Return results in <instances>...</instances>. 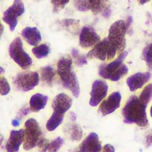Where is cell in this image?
<instances>
[{
    "label": "cell",
    "instance_id": "obj_37",
    "mask_svg": "<svg viewBox=\"0 0 152 152\" xmlns=\"http://www.w3.org/2000/svg\"><path fill=\"white\" fill-rule=\"evenodd\" d=\"M11 124L13 126H18L20 125V122L17 119H13L11 122Z\"/></svg>",
    "mask_w": 152,
    "mask_h": 152
},
{
    "label": "cell",
    "instance_id": "obj_8",
    "mask_svg": "<svg viewBox=\"0 0 152 152\" xmlns=\"http://www.w3.org/2000/svg\"><path fill=\"white\" fill-rule=\"evenodd\" d=\"M39 83V75L35 71L22 72L18 74L13 80L15 87L22 91L33 90Z\"/></svg>",
    "mask_w": 152,
    "mask_h": 152
},
{
    "label": "cell",
    "instance_id": "obj_35",
    "mask_svg": "<svg viewBox=\"0 0 152 152\" xmlns=\"http://www.w3.org/2000/svg\"><path fill=\"white\" fill-rule=\"evenodd\" d=\"M145 145L147 147L152 145V132L147 134L145 137Z\"/></svg>",
    "mask_w": 152,
    "mask_h": 152
},
{
    "label": "cell",
    "instance_id": "obj_42",
    "mask_svg": "<svg viewBox=\"0 0 152 152\" xmlns=\"http://www.w3.org/2000/svg\"><path fill=\"white\" fill-rule=\"evenodd\" d=\"M4 72H5L4 69L2 67H1V66H0V74H2V73H4Z\"/></svg>",
    "mask_w": 152,
    "mask_h": 152
},
{
    "label": "cell",
    "instance_id": "obj_34",
    "mask_svg": "<svg viewBox=\"0 0 152 152\" xmlns=\"http://www.w3.org/2000/svg\"><path fill=\"white\" fill-rule=\"evenodd\" d=\"M30 110H30V107L29 108L28 107H23V108H22L18 113V117L21 118V117H23L24 116L27 115L28 113H29L30 112Z\"/></svg>",
    "mask_w": 152,
    "mask_h": 152
},
{
    "label": "cell",
    "instance_id": "obj_38",
    "mask_svg": "<svg viewBox=\"0 0 152 152\" xmlns=\"http://www.w3.org/2000/svg\"><path fill=\"white\" fill-rule=\"evenodd\" d=\"M4 30V27L3 24H2L1 19H0V39H1V36L2 35V34H3Z\"/></svg>",
    "mask_w": 152,
    "mask_h": 152
},
{
    "label": "cell",
    "instance_id": "obj_5",
    "mask_svg": "<svg viewBox=\"0 0 152 152\" xmlns=\"http://www.w3.org/2000/svg\"><path fill=\"white\" fill-rule=\"evenodd\" d=\"M9 55L14 61L22 69H28L33 61L23 49V43L20 37H15L9 46Z\"/></svg>",
    "mask_w": 152,
    "mask_h": 152
},
{
    "label": "cell",
    "instance_id": "obj_23",
    "mask_svg": "<svg viewBox=\"0 0 152 152\" xmlns=\"http://www.w3.org/2000/svg\"><path fill=\"white\" fill-rule=\"evenodd\" d=\"M31 51L36 58L42 59L46 57L49 55L50 52V49L47 45L41 44L33 48Z\"/></svg>",
    "mask_w": 152,
    "mask_h": 152
},
{
    "label": "cell",
    "instance_id": "obj_36",
    "mask_svg": "<svg viewBox=\"0 0 152 152\" xmlns=\"http://www.w3.org/2000/svg\"><path fill=\"white\" fill-rule=\"evenodd\" d=\"M110 12H111L109 8H107L106 10H105L104 11L102 12V15H103L104 17L107 18L109 17V16H110Z\"/></svg>",
    "mask_w": 152,
    "mask_h": 152
},
{
    "label": "cell",
    "instance_id": "obj_33",
    "mask_svg": "<svg viewBox=\"0 0 152 152\" xmlns=\"http://www.w3.org/2000/svg\"><path fill=\"white\" fill-rule=\"evenodd\" d=\"M102 152H115V150L112 145L106 144L103 146Z\"/></svg>",
    "mask_w": 152,
    "mask_h": 152
},
{
    "label": "cell",
    "instance_id": "obj_41",
    "mask_svg": "<svg viewBox=\"0 0 152 152\" xmlns=\"http://www.w3.org/2000/svg\"><path fill=\"white\" fill-rule=\"evenodd\" d=\"M150 0H139V2H140V4H141V5H143L148 2H149Z\"/></svg>",
    "mask_w": 152,
    "mask_h": 152
},
{
    "label": "cell",
    "instance_id": "obj_6",
    "mask_svg": "<svg viewBox=\"0 0 152 152\" xmlns=\"http://www.w3.org/2000/svg\"><path fill=\"white\" fill-rule=\"evenodd\" d=\"M117 53L116 48L108 40L107 37L103 39L96 44L90 50L87 56L89 59L97 58L101 61L113 59Z\"/></svg>",
    "mask_w": 152,
    "mask_h": 152
},
{
    "label": "cell",
    "instance_id": "obj_2",
    "mask_svg": "<svg viewBox=\"0 0 152 152\" xmlns=\"http://www.w3.org/2000/svg\"><path fill=\"white\" fill-rule=\"evenodd\" d=\"M72 65V60L69 56H62L57 63V72L63 86L70 90L74 97H78L80 93V85Z\"/></svg>",
    "mask_w": 152,
    "mask_h": 152
},
{
    "label": "cell",
    "instance_id": "obj_26",
    "mask_svg": "<svg viewBox=\"0 0 152 152\" xmlns=\"http://www.w3.org/2000/svg\"><path fill=\"white\" fill-rule=\"evenodd\" d=\"M71 54L74 59L75 63L78 66H81L87 64L86 57L84 55H81L76 49H73L72 50Z\"/></svg>",
    "mask_w": 152,
    "mask_h": 152
},
{
    "label": "cell",
    "instance_id": "obj_29",
    "mask_svg": "<svg viewBox=\"0 0 152 152\" xmlns=\"http://www.w3.org/2000/svg\"><path fill=\"white\" fill-rule=\"evenodd\" d=\"M10 91V86L4 77H0V94L5 96Z\"/></svg>",
    "mask_w": 152,
    "mask_h": 152
},
{
    "label": "cell",
    "instance_id": "obj_4",
    "mask_svg": "<svg viewBox=\"0 0 152 152\" xmlns=\"http://www.w3.org/2000/svg\"><path fill=\"white\" fill-rule=\"evenodd\" d=\"M127 29L126 22L119 20L114 22L109 30L108 40L116 48L119 53L124 51L126 47L125 35Z\"/></svg>",
    "mask_w": 152,
    "mask_h": 152
},
{
    "label": "cell",
    "instance_id": "obj_19",
    "mask_svg": "<svg viewBox=\"0 0 152 152\" xmlns=\"http://www.w3.org/2000/svg\"><path fill=\"white\" fill-rule=\"evenodd\" d=\"M65 131L68 135L70 139L72 141H78L82 138L83 131L81 128L78 124H69L66 126Z\"/></svg>",
    "mask_w": 152,
    "mask_h": 152
},
{
    "label": "cell",
    "instance_id": "obj_18",
    "mask_svg": "<svg viewBox=\"0 0 152 152\" xmlns=\"http://www.w3.org/2000/svg\"><path fill=\"white\" fill-rule=\"evenodd\" d=\"M48 97L40 93H36L33 94L29 102L30 109L34 112H39L43 109L47 104Z\"/></svg>",
    "mask_w": 152,
    "mask_h": 152
},
{
    "label": "cell",
    "instance_id": "obj_14",
    "mask_svg": "<svg viewBox=\"0 0 152 152\" xmlns=\"http://www.w3.org/2000/svg\"><path fill=\"white\" fill-rule=\"evenodd\" d=\"M151 76V73L149 72H137L129 76L126 79V83L131 91H135L142 88L150 80Z\"/></svg>",
    "mask_w": 152,
    "mask_h": 152
},
{
    "label": "cell",
    "instance_id": "obj_13",
    "mask_svg": "<svg viewBox=\"0 0 152 152\" xmlns=\"http://www.w3.org/2000/svg\"><path fill=\"white\" fill-rule=\"evenodd\" d=\"M102 150L98 135L95 132L90 133L82 141L75 152H100Z\"/></svg>",
    "mask_w": 152,
    "mask_h": 152
},
{
    "label": "cell",
    "instance_id": "obj_7",
    "mask_svg": "<svg viewBox=\"0 0 152 152\" xmlns=\"http://www.w3.org/2000/svg\"><path fill=\"white\" fill-rule=\"evenodd\" d=\"M24 126L23 148L25 150H30L37 145L42 134V131L39 123L34 118L27 119L24 124Z\"/></svg>",
    "mask_w": 152,
    "mask_h": 152
},
{
    "label": "cell",
    "instance_id": "obj_17",
    "mask_svg": "<svg viewBox=\"0 0 152 152\" xmlns=\"http://www.w3.org/2000/svg\"><path fill=\"white\" fill-rule=\"evenodd\" d=\"M21 36L30 45L36 46L42 40L40 31L36 27H27L22 30Z\"/></svg>",
    "mask_w": 152,
    "mask_h": 152
},
{
    "label": "cell",
    "instance_id": "obj_27",
    "mask_svg": "<svg viewBox=\"0 0 152 152\" xmlns=\"http://www.w3.org/2000/svg\"><path fill=\"white\" fill-rule=\"evenodd\" d=\"M64 143V140L59 137L49 143L48 147L49 152H58Z\"/></svg>",
    "mask_w": 152,
    "mask_h": 152
},
{
    "label": "cell",
    "instance_id": "obj_28",
    "mask_svg": "<svg viewBox=\"0 0 152 152\" xmlns=\"http://www.w3.org/2000/svg\"><path fill=\"white\" fill-rule=\"evenodd\" d=\"M74 5L80 11L84 12L90 10L88 0H74Z\"/></svg>",
    "mask_w": 152,
    "mask_h": 152
},
{
    "label": "cell",
    "instance_id": "obj_32",
    "mask_svg": "<svg viewBox=\"0 0 152 152\" xmlns=\"http://www.w3.org/2000/svg\"><path fill=\"white\" fill-rule=\"evenodd\" d=\"M78 24V21L74 20V19H72V18H69V19H65L61 21V24L65 28H69L71 29V27H76V26Z\"/></svg>",
    "mask_w": 152,
    "mask_h": 152
},
{
    "label": "cell",
    "instance_id": "obj_15",
    "mask_svg": "<svg viewBox=\"0 0 152 152\" xmlns=\"http://www.w3.org/2000/svg\"><path fill=\"white\" fill-rule=\"evenodd\" d=\"M72 99L67 94L61 93L57 94L52 103L53 112L64 114L71 107Z\"/></svg>",
    "mask_w": 152,
    "mask_h": 152
},
{
    "label": "cell",
    "instance_id": "obj_16",
    "mask_svg": "<svg viewBox=\"0 0 152 152\" xmlns=\"http://www.w3.org/2000/svg\"><path fill=\"white\" fill-rule=\"evenodd\" d=\"M24 131L23 129L19 130H11L9 138L5 145L7 152H17L20 145L24 141Z\"/></svg>",
    "mask_w": 152,
    "mask_h": 152
},
{
    "label": "cell",
    "instance_id": "obj_40",
    "mask_svg": "<svg viewBox=\"0 0 152 152\" xmlns=\"http://www.w3.org/2000/svg\"><path fill=\"white\" fill-rule=\"evenodd\" d=\"M71 118L72 121H75L76 120V115L74 112L71 113Z\"/></svg>",
    "mask_w": 152,
    "mask_h": 152
},
{
    "label": "cell",
    "instance_id": "obj_30",
    "mask_svg": "<svg viewBox=\"0 0 152 152\" xmlns=\"http://www.w3.org/2000/svg\"><path fill=\"white\" fill-rule=\"evenodd\" d=\"M69 1V0H51L53 12L56 13L62 10Z\"/></svg>",
    "mask_w": 152,
    "mask_h": 152
},
{
    "label": "cell",
    "instance_id": "obj_3",
    "mask_svg": "<svg viewBox=\"0 0 152 152\" xmlns=\"http://www.w3.org/2000/svg\"><path fill=\"white\" fill-rule=\"evenodd\" d=\"M128 54L127 51L124 50L111 62L101 65L99 68V75L103 78L112 81L120 80L128 72V68L123 64Z\"/></svg>",
    "mask_w": 152,
    "mask_h": 152
},
{
    "label": "cell",
    "instance_id": "obj_20",
    "mask_svg": "<svg viewBox=\"0 0 152 152\" xmlns=\"http://www.w3.org/2000/svg\"><path fill=\"white\" fill-rule=\"evenodd\" d=\"M90 9L96 15L109 8V0H88Z\"/></svg>",
    "mask_w": 152,
    "mask_h": 152
},
{
    "label": "cell",
    "instance_id": "obj_21",
    "mask_svg": "<svg viewBox=\"0 0 152 152\" xmlns=\"http://www.w3.org/2000/svg\"><path fill=\"white\" fill-rule=\"evenodd\" d=\"M55 76V71L50 66H45L41 68L40 70V78L42 81L52 86L53 78Z\"/></svg>",
    "mask_w": 152,
    "mask_h": 152
},
{
    "label": "cell",
    "instance_id": "obj_10",
    "mask_svg": "<svg viewBox=\"0 0 152 152\" xmlns=\"http://www.w3.org/2000/svg\"><path fill=\"white\" fill-rule=\"evenodd\" d=\"M108 91L107 83L102 80H95L91 87L89 104L91 106H97L106 96Z\"/></svg>",
    "mask_w": 152,
    "mask_h": 152
},
{
    "label": "cell",
    "instance_id": "obj_44",
    "mask_svg": "<svg viewBox=\"0 0 152 152\" xmlns=\"http://www.w3.org/2000/svg\"><path fill=\"white\" fill-rule=\"evenodd\" d=\"M150 116H151V117L152 118V105L151 106L150 109Z\"/></svg>",
    "mask_w": 152,
    "mask_h": 152
},
{
    "label": "cell",
    "instance_id": "obj_25",
    "mask_svg": "<svg viewBox=\"0 0 152 152\" xmlns=\"http://www.w3.org/2000/svg\"><path fill=\"white\" fill-rule=\"evenodd\" d=\"M142 58L145 62L148 69L152 71V42L144 49Z\"/></svg>",
    "mask_w": 152,
    "mask_h": 152
},
{
    "label": "cell",
    "instance_id": "obj_39",
    "mask_svg": "<svg viewBox=\"0 0 152 152\" xmlns=\"http://www.w3.org/2000/svg\"><path fill=\"white\" fill-rule=\"evenodd\" d=\"M131 22H132V17H131V16H129V17H128V21H127V23H126L128 27H129V26L131 24Z\"/></svg>",
    "mask_w": 152,
    "mask_h": 152
},
{
    "label": "cell",
    "instance_id": "obj_12",
    "mask_svg": "<svg viewBox=\"0 0 152 152\" xmlns=\"http://www.w3.org/2000/svg\"><path fill=\"white\" fill-rule=\"evenodd\" d=\"M100 41V36L93 27L84 26L82 28L79 37V43L82 48H91Z\"/></svg>",
    "mask_w": 152,
    "mask_h": 152
},
{
    "label": "cell",
    "instance_id": "obj_43",
    "mask_svg": "<svg viewBox=\"0 0 152 152\" xmlns=\"http://www.w3.org/2000/svg\"><path fill=\"white\" fill-rule=\"evenodd\" d=\"M2 141H3V137H2V135L1 134H0V145L1 144Z\"/></svg>",
    "mask_w": 152,
    "mask_h": 152
},
{
    "label": "cell",
    "instance_id": "obj_31",
    "mask_svg": "<svg viewBox=\"0 0 152 152\" xmlns=\"http://www.w3.org/2000/svg\"><path fill=\"white\" fill-rule=\"evenodd\" d=\"M37 145L38 147V148L40 152H46L47 150H48L49 142L47 139L42 138H40L39 140L38 141L37 143Z\"/></svg>",
    "mask_w": 152,
    "mask_h": 152
},
{
    "label": "cell",
    "instance_id": "obj_11",
    "mask_svg": "<svg viewBox=\"0 0 152 152\" xmlns=\"http://www.w3.org/2000/svg\"><path fill=\"white\" fill-rule=\"evenodd\" d=\"M121 99L122 96L119 92L115 91L112 93L107 99L103 100L100 103L99 112L103 116H106L114 112L120 107Z\"/></svg>",
    "mask_w": 152,
    "mask_h": 152
},
{
    "label": "cell",
    "instance_id": "obj_24",
    "mask_svg": "<svg viewBox=\"0 0 152 152\" xmlns=\"http://www.w3.org/2000/svg\"><path fill=\"white\" fill-rule=\"evenodd\" d=\"M138 98L144 104H148L152 99V83L148 84L143 88Z\"/></svg>",
    "mask_w": 152,
    "mask_h": 152
},
{
    "label": "cell",
    "instance_id": "obj_9",
    "mask_svg": "<svg viewBox=\"0 0 152 152\" xmlns=\"http://www.w3.org/2000/svg\"><path fill=\"white\" fill-rule=\"evenodd\" d=\"M24 11V5L21 0H14L12 5L4 11L2 20L9 26L11 31L15 30L17 24L18 17L21 16Z\"/></svg>",
    "mask_w": 152,
    "mask_h": 152
},
{
    "label": "cell",
    "instance_id": "obj_1",
    "mask_svg": "<svg viewBox=\"0 0 152 152\" xmlns=\"http://www.w3.org/2000/svg\"><path fill=\"white\" fill-rule=\"evenodd\" d=\"M146 108L147 105L144 104L137 96H130L122 109L124 122L134 124L140 127L147 126L148 120Z\"/></svg>",
    "mask_w": 152,
    "mask_h": 152
},
{
    "label": "cell",
    "instance_id": "obj_22",
    "mask_svg": "<svg viewBox=\"0 0 152 152\" xmlns=\"http://www.w3.org/2000/svg\"><path fill=\"white\" fill-rule=\"evenodd\" d=\"M64 119V114L53 112L52 116L48 120L46 127L49 131H54L59 125L61 124Z\"/></svg>",
    "mask_w": 152,
    "mask_h": 152
}]
</instances>
